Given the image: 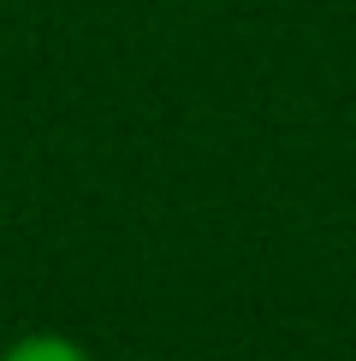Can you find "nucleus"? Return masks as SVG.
<instances>
[{
    "instance_id": "nucleus-1",
    "label": "nucleus",
    "mask_w": 356,
    "mask_h": 361,
    "mask_svg": "<svg viewBox=\"0 0 356 361\" xmlns=\"http://www.w3.org/2000/svg\"><path fill=\"white\" fill-rule=\"evenodd\" d=\"M0 361H95V355H89L78 338H66V332H30L18 343H6Z\"/></svg>"
}]
</instances>
